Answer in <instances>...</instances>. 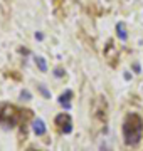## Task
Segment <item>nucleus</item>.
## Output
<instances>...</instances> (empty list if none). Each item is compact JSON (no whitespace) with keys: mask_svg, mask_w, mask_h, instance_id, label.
<instances>
[{"mask_svg":"<svg viewBox=\"0 0 143 151\" xmlns=\"http://www.w3.org/2000/svg\"><path fill=\"white\" fill-rule=\"evenodd\" d=\"M35 65L39 67V70H40V72H47V62H46L44 57L37 55V57H35Z\"/></svg>","mask_w":143,"mask_h":151,"instance_id":"nucleus-9","label":"nucleus"},{"mask_svg":"<svg viewBox=\"0 0 143 151\" xmlns=\"http://www.w3.org/2000/svg\"><path fill=\"white\" fill-rule=\"evenodd\" d=\"M71 99H72V91H66L64 94L59 96V104L64 109H71Z\"/></svg>","mask_w":143,"mask_h":151,"instance_id":"nucleus-6","label":"nucleus"},{"mask_svg":"<svg viewBox=\"0 0 143 151\" xmlns=\"http://www.w3.org/2000/svg\"><path fill=\"white\" fill-rule=\"evenodd\" d=\"M106 109H108V104H106V99L103 96H99L96 99V103L93 106V113L94 118H98L99 121H106Z\"/></svg>","mask_w":143,"mask_h":151,"instance_id":"nucleus-4","label":"nucleus"},{"mask_svg":"<svg viewBox=\"0 0 143 151\" xmlns=\"http://www.w3.org/2000/svg\"><path fill=\"white\" fill-rule=\"evenodd\" d=\"M105 57L111 60V64H113V59H118V50H116L115 45H113V40H110L108 45L105 47Z\"/></svg>","mask_w":143,"mask_h":151,"instance_id":"nucleus-5","label":"nucleus"},{"mask_svg":"<svg viewBox=\"0 0 143 151\" xmlns=\"http://www.w3.org/2000/svg\"><path fill=\"white\" fill-rule=\"evenodd\" d=\"M20 99H24V101H30V99H32V94H30L27 89H22V91H20Z\"/></svg>","mask_w":143,"mask_h":151,"instance_id":"nucleus-11","label":"nucleus"},{"mask_svg":"<svg viewBox=\"0 0 143 151\" xmlns=\"http://www.w3.org/2000/svg\"><path fill=\"white\" fill-rule=\"evenodd\" d=\"M35 39H37V40H42V39H44V34L42 32H35Z\"/></svg>","mask_w":143,"mask_h":151,"instance_id":"nucleus-13","label":"nucleus"},{"mask_svg":"<svg viewBox=\"0 0 143 151\" xmlns=\"http://www.w3.org/2000/svg\"><path fill=\"white\" fill-rule=\"evenodd\" d=\"M133 70L135 72H140V64H133Z\"/></svg>","mask_w":143,"mask_h":151,"instance_id":"nucleus-14","label":"nucleus"},{"mask_svg":"<svg viewBox=\"0 0 143 151\" xmlns=\"http://www.w3.org/2000/svg\"><path fill=\"white\" fill-rule=\"evenodd\" d=\"M123 138L128 146L138 145L143 138V119L140 114L130 113L123 123Z\"/></svg>","mask_w":143,"mask_h":151,"instance_id":"nucleus-1","label":"nucleus"},{"mask_svg":"<svg viewBox=\"0 0 143 151\" xmlns=\"http://www.w3.org/2000/svg\"><path fill=\"white\" fill-rule=\"evenodd\" d=\"M37 89H39V92H40V94H42V96H44L46 99H51V92L47 91V87H46L44 84H39Z\"/></svg>","mask_w":143,"mask_h":151,"instance_id":"nucleus-10","label":"nucleus"},{"mask_svg":"<svg viewBox=\"0 0 143 151\" xmlns=\"http://www.w3.org/2000/svg\"><path fill=\"white\" fill-rule=\"evenodd\" d=\"M30 118H32V111H29V109H19L9 103L0 104V124L15 126L19 123H25Z\"/></svg>","mask_w":143,"mask_h":151,"instance_id":"nucleus-2","label":"nucleus"},{"mask_svg":"<svg viewBox=\"0 0 143 151\" xmlns=\"http://www.w3.org/2000/svg\"><path fill=\"white\" fill-rule=\"evenodd\" d=\"M32 129L37 136H42L46 134V124L42 119H34V124H32Z\"/></svg>","mask_w":143,"mask_h":151,"instance_id":"nucleus-7","label":"nucleus"},{"mask_svg":"<svg viewBox=\"0 0 143 151\" xmlns=\"http://www.w3.org/2000/svg\"><path fill=\"white\" fill-rule=\"evenodd\" d=\"M54 76H56V77H62V76H64V70L61 69V67H56V69H54Z\"/></svg>","mask_w":143,"mask_h":151,"instance_id":"nucleus-12","label":"nucleus"},{"mask_svg":"<svg viewBox=\"0 0 143 151\" xmlns=\"http://www.w3.org/2000/svg\"><path fill=\"white\" fill-rule=\"evenodd\" d=\"M105 151H108V150H105Z\"/></svg>","mask_w":143,"mask_h":151,"instance_id":"nucleus-15","label":"nucleus"},{"mask_svg":"<svg viewBox=\"0 0 143 151\" xmlns=\"http://www.w3.org/2000/svg\"><path fill=\"white\" fill-rule=\"evenodd\" d=\"M54 123H56V126H59V131L64 133V134H69V133L72 131V119L67 113L57 114L56 119H54Z\"/></svg>","mask_w":143,"mask_h":151,"instance_id":"nucleus-3","label":"nucleus"},{"mask_svg":"<svg viewBox=\"0 0 143 151\" xmlns=\"http://www.w3.org/2000/svg\"><path fill=\"white\" fill-rule=\"evenodd\" d=\"M116 35H118L120 40H126V39H128L126 27H125V24H123V22H118V24H116Z\"/></svg>","mask_w":143,"mask_h":151,"instance_id":"nucleus-8","label":"nucleus"}]
</instances>
